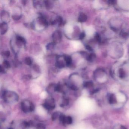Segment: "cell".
I'll return each mask as SVG.
<instances>
[{
    "label": "cell",
    "instance_id": "6da1fadb",
    "mask_svg": "<svg viewBox=\"0 0 129 129\" xmlns=\"http://www.w3.org/2000/svg\"><path fill=\"white\" fill-rule=\"evenodd\" d=\"M2 98L3 100L9 104H13L19 100V96L14 92L5 91L3 93Z\"/></svg>",
    "mask_w": 129,
    "mask_h": 129
},
{
    "label": "cell",
    "instance_id": "7a4b0ae2",
    "mask_svg": "<svg viewBox=\"0 0 129 129\" xmlns=\"http://www.w3.org/2000/svg\"><path fill=\"white\" fill-rule=\"evenodd\" d=\"M21 108L25 113H31L35 109L34 105L33 103L28 100H25L21 103Z\"/></svg>",
    "mask_w": 129,
    "mask_h": 129
},
{
    "label": "cell",
    "instance_id": "3957f363",
    "mask_svg": "<svg viewBox=\"0 0 129 129\" xmlns=\"http://www.w3.org/2000/svg\"><path fill=\"white\" fill-rule=\"evenodd\" d=\"M117 101V105L123 106L126 103L128 97L126 94L122 92H117L115 93Z\"/></svg>",
    "mask_w": 129,
    "mask_h": 129
},
{
    "label": "cell",
    "instance_id": "277c9868",
    "mask_svg": "<svg viewBox=\"0 0 129 129\" xmlns=\"http://www.w3.org/2000/svg\"><path fill=\"white\" fill-rule=\"evenodd\" d=\"M43 106L48 111L53 110L55 107V102L52 98H48L46 100V101L43 104Z\"/></svg>",
    "mask_w": 129,
    "mask_h": 129
},
{
    "label": "cell",
    "instance_id": "5b68a950",
    "mask_svg": "<svg viewBox=\"0 0 129 129\" xmlns=\"http://www.w3.org/2000/svg\"><path fill=\"white\" fill-rule=\"evenodd\" d=\"M59 118L60 121L64 125L70 124L73 122L72 117L69 116H65L62 113H61Z\"/></svg>",
    "mask_w": 129,
    "mask_h": 129
},
{
    "label": "cell",
    "instance_id": "8992f818",
    "mask_svg": "<svg viewBox=\"0 0 129 129\" xmlns=\"http://www.w3.org/2000/svg\"><path fill=\"white\" fill-rule=\"evenodd\" d=\"M62 34L59 30H56L52 34V38L53 42L56 44L57 43H59L62 38Z\"/></svg>",
    "mask_w": 129,
    "mask_h": 129
},
{
    "label": "cell",
    "instance_id": "52a82bcc",
    "mask_svg": "<svg viewBox=\"0 0 129 129\" xmlns=\"http://www.w3.org/2000/svg\"><path fill=\"white\" fill-rule=\"evenodd\" d=\"M118 4L120 7L125 9H129V0H122L118 1Z\"/></svg>",
    "mask_w": 129,
    "mask_h": 129
},
{
    "label": "cell",
    "instance_id": "ba28073f",
    "mask_svg": "<svg viewBox=\"0 0 129 129\" xmlns=\"http://www.w3.org/2000/svg\"><path fill=\"white\" fill-rule=\"evenodd\" d=\"M8 29L7 24L5 22H3L0 25V33L1 34H3L7 32Z\"/></svg>",
    "mask_w": 129,
    "mask_h": 129
},
{
    "label": "cell",
    "instance_id": "9c48e42d",
    "mask_svg": "<svg viewBox=\"0 0 129 129\" xmlns=\"http://www.w3.org/2000/svg\"><path fill=\"white\" fill-rule=\"evenodd\" d=\"M56 84H51L48 86L47 88V91L49 94H52L53 92L56 91Z\"/></svg>",
    "mask_w": 129,
    "mask_h": 129
},
{
    "label": "cell",
    "instance_id": "30bf717a",
    "mask_svg": "<svg viewBox=\"0 0 129 129\" xmlns=\"http://www.w3.org/2000/svg\"><path fill=\"white\" fill-rule=\"evenodd\" d=\"M38 21L40 24L41 25L44 26L45 27H46L48 26V21L46 19L44 18V17L40 16L38 18Z\"/></svg>",
    "mask_w": 129,
    "mask_h": 129
},
{
    "label": "cell",
    "instance_id": "8fae6325",
    "mask_svg": "<svg viewBox=\"0 0 129 129\" xmlns=\"http://www.w3.org/2000/svg\"><path fill=\"white\" fill-rule=\"evenodd\" d=\"M69 104V100L68 98L65 96L64 97L62 101L60 104L61 107H64L67 106Z\"/></svg>",
    "mask_w": 129,
    "mask_h": 129
},
{
    "label": "cell",
    "instance_id": "7c38bea8",
    "mask_svg": "<svg viewBox=\"0 0 129 129\" xmlns=\"http://www.w3.org/2000/svg\"><path fill=\"white\" fill-rule=\"evenodd\" d=\"M64 60L67 66H70L72 63V58L69 56L65 55L64 57Z\"/></svg>",
    "mask_w": 129,
    "mask_h": 129
},
{
    "label": "cell",
    "instance_id": "4fadbf2b",
    "mask_svg": "<svg viewBox=\"0 0 129 129\" xmlns=\"http://www.w3.org/2000/svg\"><path fill=\"white\" fill-rule=\"evenodd\" d=\"M94 33H95V30L92 27H88L86 31V34L89 36H92L94 34Z\"/></svg>",
    "mask_w": 129,
    "mask_h": 129
},
{
    "label": "cell",
    "instance_id": "5bb4252c",
    "mask_svg": "<svg viewBox=\"0 0 129 129\" xmlns=\"http://www.w3.org/2000/svg\"><path fill=\"white\" fill-rule=\"evenodd\" d=\"M44 4L46 8L48 9H51L53 7V3L50 1H48V0L44 1Z\"/></svg>",
    "mask_w": 129,
    "mask_h": 129
},
{
    "label": "cell",
    "instance_id": "9a60e30c",
    "mask_svg": "<svg viewBox=\"0 0 129 129\" xmlns=\"http://www.w3.org/2000/svg\"><path fill=\"white\" fill-rule=\"evenodd\" d=\"M16 39L17 42H19L20 44H24L26 43V42L25 39L21 36H17Z\"/></svg>",
    "mask_w": 129,
    "mask_h": 129
},
{
    "label": "cell",
    "instance_id": "2e32d148",
    "mask_svg": "<svg viewBox=\"0 0 129 129\" xmlns=\"http://www.w3.org/2000/svg\"><path fill=\"white\" fill-rule=\"evenodd\" d=\"M55 65L56 67L60 69L63 68L65 67V64L63 61H58L56 62Z\"/></svg>",
    "mask_w": 129,
    "mask_h": 129
},
{
    "label": "cell",
    "instance_id": "e0dca14e",
    "mask_svg": "<svg viewBox=\"0 0 129 129\" xmlns=\"http://www.w3.org/2000/svg\"><path fill=\"white\" fill-rule=\"evenodd\" d=\"M60 114H60L58 112H56L53 113V114L52 115V116H51V119H52V120H53V121L56 120L58 117H59Z\"/></svg>",
    "mask_w": 129,
    "mask_h": 129
},
{
    "label": "cell",
    "instance_id": "ac0fdd59",
    "mask_svg": "<svg viewBox=\"0 0 129 129\" xmlns=\"http://www.w3.org/2000/svg\"><path fill=\"white\" fill-rule=\"evenodd\" d=\"M55 44H56L53 42L52 43H49L46 46V48L47 50H50L53 49Z\"/></svg>",
    "mask_w": 129,
    "mask_h": 129
},
{
    "label": "cell",
    "instance_id": "d6986e66",
    "mask_svg": "<svg viewBox=\"0 0 129 129\" xmlns=\"http://www.w3.org/2000/svg\"><path fill=\"white\" fill-rule=\"evenodd\" d=\"M113 129H128L125 126L122 125L118 124L116 125L114 127H113Z\"/></svg>",
    "mask_w": 129,
    "mask_h": 129
},
{
    "label": "cell",
    "instance_id": "ffe728a7",
    "mask_svg": "<svg viewBox=\"0 0 129 129\" xmlns=\"http://www.w3.org/2000/svg\"><path fill=\"white\" fill-rule=\"evenodd\" d=\"M3 66L4 68L8 69L10 67V64L8 61L5 60L3 62Z\"/></svg>",
    "mask_w": 129,
    "mask_h": 129
},
{
    "label": "cell",
    "instance_id": "44dd1931",
    "mask_svg": "<svg viewBox=\"0 0 129 129\" xmlns=\"http://www.w3.org/2000/svg\"><path fill=\"white\" fill-rule=\"evenodd\" d=\"M56 24H58V25H60V26L61 25L63 22V18L59 16L57 17L56 19Z\"/></svg>",
    "mask_w": 129,
    "mask_h": 129
},
{
    "label": "cell",
    "instance_id": "7402d4cb",
    "mask_svg": "<svg viewBox=\"0 0 129 129\" xmlns=\"http://www.w3.org/2000/svg\"><path fill=\"white\" fill-rule=\"evenodd\" d=\"M25 62L27 65H30L32 64V61L30 57H26L25 59Z\"/></svg>",
    "mask_w": 129,
    "mask_h": 129
},
{
    "label": "cell",
    "instance_id": "603a6c76",
    "mask_svg": "<svg viewBox=\"0 0 129 129\" xmlns=\"http://www.w3.org/2000/svg\"><path fill=\"white\" fill-rule=\"evenodd\" d=\"M93 7L95 8H99L101 6L99 1H97V0L94 1V2H93Z\"/></svg>",
    "mask_w": 129,
    "mask_h": 129
},
{
    "label": "cell",
    "instance_id": "cb8c5ba5",
    "mask_svg": "<svg viewBox=\"0 0 129 129\" xmlns=\"http://www.w3.org/2000/svg\"><path fill=\"white\" fill-rule=\"evenodd\" d=\"M36 127L38 129H45L46 128V126L44 123H39L37 124L36 126Z\"/></svg>",
    "mask_w": 129,
    "mask_h": 129
},
{
    "label": "cell",
    "instance_id": "d4e9b609",
    "mask_svg": "<svg viewBox=\"0 0 129 129\" xmlns=\"http://www.w3.org/2000/svg\"><path fill=\"white\" fill-rule=\"evenodd\" d=\"M22 17L21 15H13L12 17L14 20H17L19 19Z\"/></svg>",
    "mask_w": 129,
    "mask_h": 129
},
{
    "label": "cell",
    "instance_id": "484cf974",
    "mask_svg": "<svg viewBox=\"0 0 129 129\" xmlns=\"http://www.w3.org/2000/svg\"><path fill=\"white\" fill-rule=\"evenodd\" d=\"M33 69H34V70L36 71L37 72H40V68H39V66H38L37 65H34L33 66Z\"/></svg>",
    "mask_w": 129,
    "mask_h": 129
},
{
    "label": "cell",
    "instance_id": "4316f807",
    "mask_svg": "<svg viewBox=\"0 0 129 129\" xmlns=\"http://www.w3.org/2000/svg\"><path fill=\"white\" fill-rule=\"evenodd\" d=\"M10 55V53L9 51H3V55L6 57H8Z\"/></svg>",
    "mask_w": 129,
    "mask_h": 129
},
{
    "label": "cell",
    "instance_id": "83f0119b",
    "mask_svg": "<svg viewBox=\"0 0 129 129\" xmlns=\"http://www.w3.org/2000/svg\"><path fill=\"white\" fill-rule=\"evenodd\" d=\"M0 70L1 73H3L5 72V70H4V67L2 65H0Z\"/></svg>",
    "mask_w": 129,
    "mask_h": 129
},
{
    "label": "cell",
    "instance_id": "f1b7e54d",
    "mask_svg": "<svg viewBox=\"0 0 129 129\" xmlns=\"http://www.w3.org/2000/svg\"><path fill=\"white\" fill-rule=\"evenodd\" d=\"M27 1H25V0H23V1H22V4L24 5H25Z\"/></svg>",
    "mask_w": 129,
    "mask_h": 129
}]
</instances>
